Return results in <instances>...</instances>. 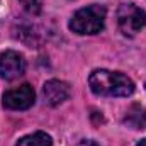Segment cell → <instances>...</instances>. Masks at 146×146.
Segmentation results:
<instances>
[{"mask_svg": "<svg viewBox=\"0 0 146 146\" xmlns=\"http://www.w3.org/2000/svg\"><path fill=\"white\" fill-rule=\"evenodd\" d=\"M90 90L100 97H127L134 92V83L121 72L95 70L88 76Z\"/></svg>", "mask_w": 146, "mask_h": 146, "instance_id": "obj_1", "label": "cell"}, {"mask_svg": "<svg viewBox=\"0 0 146 146\" xmlns=\"http://www.w3.org/2000/svg\"><path fill=\"white\" fill-rule=\"evenodd\" d=\"M106 22V7L102 5H88L76 10L70 19L68 27L75 34H97L104 29Z\"/></svg>", "mask_w": 146, "mask_h": 146, "instance_id": "obj_2", "label": "cell"}, {"mask_svg": "<svg viewBox=\"0 0 146 146\" xmlns=\"http://www.w3.org/2000/svg\"><path fill=\"white\" fill-rule=\"evenodd\" d=\"M117 24L124 36L133 37L146 27V12L134 3H122L117 10Z\"/></svg>", "mask_w": 146, "mask_h": 146, "instance_id": "obj_3", "label": "cell"}, {"mask_svg": "<svg viewBox=\"0 0 146 146\" xmlns=\"http://www.w3.org/2000/svg\"><path fill=\"white\" fill-rule=\"evenodd\" d=\"M34 100H36V94L29 83H24L12 90H7L2 97L3 107L10 110H26L34 104Z\"/></svg>", "mask_w": 146, "mask_h": 146, "instance_id": "obj_4", "label": "cell"}, {"mask_svg": "<svg viewBox=\"0 0 146 146\" xmlns=\"http://www.w3.org/2000/svg\"><path fill=\"white\" fill-rule=\"evenodd\" d=\"M26 70V61L24 56L19 54L17 51H5L0 54V76L3 80H15L19 78Z\"/></svg>", "mask_w": 146, "mask_h": 146, "instance_id": "obj_5", "label": "cell"}, {"mask_svg": "<svg viewBox=\"0 0 146 146\" xmlns=\"http://www.w3.org/2000/svg\"><path fill=\"white\" fill-rule=\"evenodd\" d=\"M70 94H72L70 85L66 82H61V80H48L42 85V95L49 106L63 104L70 97Z\"/></svg>", "mask_w": 146, "mask_h": 146, "instance_id": "obj_6", "label": "cell"}, {"mask_svg": "<svg viewBox=\"0 0 146 146\" xmlns=\"http://www.w3.org/2000/svg\"><path fill=\"white\" fill-rule=\"evenodd\" d=\"M124 124L131 129H146V109L143 106H131L126 112Z\"/></svg>", "mask_w": 146, "mask_h": 146, "instance_id": "obj_7", "label": "cell"}, {"mask_svg": "<svg viewBox=\"0 0 146 146\" xmlns=\"http://www.w3.org/2000/svg\"><path fill=\"white\" fill-rule=\"evenodd\" d=\"M53 145V139L49 134L42 133V131H37L33 134H27L24 138H21L15 146H51Z\"/></svg>", "mask_w": 146, "mask_h": 146, "instance_id": "obj_8", "label": "cell"}, {"mask_svg": "<svg viewBox=\"0 0 146 146\" xmlns=\"http://www.w3.org/2000/svg\"><path fill=\"white\" fill-rule=\"evenodd\" d=\"M19 2H21L22 7H24L29 14H33V15L41 14V10H42V0H19Z\"/></svg>", "mask_w": 146, "mask_h": 146, "instance_id": "obj_9", "label": "cell"}, {"mask_svg": "<svg viewBox=\"0 0 146 146\" xmlns=\"http://www.w3.org/2000/svg\"><path fill=\"white\" fill-rule=\"evenodd\" d=\"M76 146H99V145H97L94 139H82Z\"/></svg>", "mask_w": 146, "mask_h": 146, "instance_id": "obj_10", "label": "cell"}, {"mask_svg": "<svg viewBox=\"0 0 146 146\" xmlns=\"http://www.w3.org/2000/svg\"><path fill=\"white\" fill-rule=\"evenodd\" d=\"M136 146H146V139H141V141H139Z\"/></svg>", "mask_w": 146, "mask_h": 146, "instance_id": "obj_11", "label": "cell"}]
</instances>
